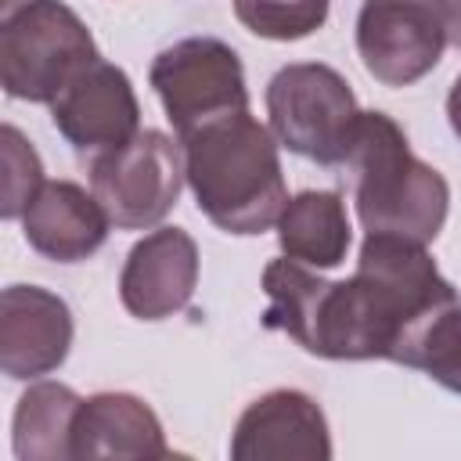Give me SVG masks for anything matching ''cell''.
Instances as JSON below:
<instances>
[{
  "label": "cell",
  "instance_id": "obj_1",
  "mask_svg": "<svg viewBox=\"0 0 461 461\" xmlns=\"http://www.w3.org/2000/svg\"><path fill=\"white\" fill-rule=\"evenodd\" d=\"M263 328L285 331L324 360H396L403 339L457 303L421 241L367 234L353 277L324 281L313 267L274 259L263 270Z\"/></svg>",
  "mask_w": 461,
  "mask_h": 461
},
{
  "label": "cell",
  "instance_id": "obj_2",
  "mask_svg": "<svg viewBox=\"0 0 461 461\" xmlns=\"http://www.w3.org/2000/svg\"><path fill=\"white\" fill-rule=\"evenodd\" d=\"M184 180L198 209L227 234L277 227L288 202L277 137L245 108L180 137Z\"/></svg>",
  "mask_w": 461,
  "mask_h": 461
},
{
  "label": "cell",
  "instance_id": "obj_3",
  "mask_svg": "<svg viewBox=\"0 0 461 461\" xmlns=\"http://www.w3.org/2000/svg\"><path fill=\"white\" fill-rule=\"evenodd\" d=\"M342 166L353 176V202L367 234L436 241L447 223L450 187L439 169L411 151L403 130L385 112H360Z\"/></svg>",
  "mask_w": 461,
  "mask_h": 461
},
{
  "label": "cell",
  "instance_id": "obj_4",
  "mask_svg": "<svg viewBox=\"0 0 461 461\" xmlns=\"http://www.w3.org/2000/svg\"><path fill=\"white\" fill-rule=\"evenodd\" d=\"M94 61L90 29L61 0H32L0 25V83L18 101L50 104Z\"/></svg>",
  "mask_w": 461,
  "mask_h": 461
},
{
  "label": "cell",
  "instance_id": "obj_5",
  "mask_svg": "<svg viewBox=\"0 0 461 461\" xmlns=\"http://www.w3.org/2000/svg\"><path fill=\"white\" fill-rule=\"evenodd\" d=\"M267 115L277 144L317 166H342L360 108L331 65L295 61L267 83Z\"/></svg>",
  "mask_w": 461,
  "mask_h": 461
},
{
  "label": "cell",
  "instance_id": "obj_6",
  "mask_svg": "<svg viewBox=\"0 0 461 461\" xmlns=\"http://www.w3.org/2000/svg\"><path fill=\"white\" fill-rule=\"evenodd\" d=\"M148 79L176 130V140L212 119L249 108L241 58L216 36H187L158 50Z\"/></svg>",
  "mask_w": 461,
  "mask_h": 461
},
{
  "label": "cell",
  "instance_id": "obj_7",
  "mask_svg": "<svg viewBox=\"0 0 461 461\" xmlns=\"http://www.w3.org/2000/svg\"><path fill=\"white\" fill-rule=\"evenodd\" d=\"M184 184L180 140L162 130H140L126 144L90 158V191L104 205L112 227L148 230L176 205Z\"/></svg>",
  "mask_w": 461,
  "mask_h": 461
},
{
  "label": "cell",
  "instance_id": "obj_8",
  "mask_svg": "<svg viewBox=\"0 0 461 461\" xmlns=\"http://www.w3.org/2000/svg\"><path fill=\"white\" fill-rule=\"evenodd\" d=\"M450 32L429 0H364L357 14V54L385 86H411L429 76Z\"/></svg>",
  "mask_w": 461,
  "mask_h": 461
},
{
  "label": "cell",
  "instance_id": "obj_9",
  "mask_svg": "<svg viewBox=\"0 0 461 461\" xmlns=\"http://www.w3.org/2000/svg\"><path fill=\"white\" fill-rule=\"evenodd\" d=\"M50 119L58 133L90 162L140 133V104L122 68L94 61L54 101Z\"/></svg>",
  "mask_w": 461,
  "mask_h": 461
},
{
  "label": "cell",
  "instance_id": "obj_10",
  "mask_svg": "<svg viewBox=\"0 0 461 461\" xmlns=\"http://www.w3.org/2000/svg\"><path fill=\"white\" fill-rule=\"evenodd\" d=\"M234 461H328L324 411L299 389H274L245 407L230 439Z\"/></svg>",
  "mask_w": 461,
  "mask_h": 461
},
{
  "label": "cell",
  "instance_id": "obj_11",
  "mask_svg": "<svg viewBox=\"0 0 461 461\" xmlns=\"http://www.w3.org/2000/svg\"><path fill=\"white\" fill-rule=\"evenodd\" d=\"M198 285V245L180 227L144 234L119 274V299L137 321H162L180 313Z\"/></svg>",
  "mask_w": 461,
  "mask_h": 461
},
{
  "label": "cell",
  "instance_id": "obj_12",
  "mask_svg": "<svg viewBox=\"0 0 461 461\" xmlns=\"http://www.w3.org/2000/svg\"><path fill=\"white\" fill-rule=\"evenodd\" d=\"M72 310L36 285H11L0 295V367L7 378H40L65 364Z\"/></svg>",
  "mask_w": 461,
  "mask_h": 461
},
{
  "label": "cell",
  "instance_id": "obj_13",
  "mask_svg": "<svg viewBox=\"0 0 461 461\" xmlns=\"http://www.w3.org/2000/svg\"><path fill=\"white\" fill-rule=\"evenodd\" d=\"M108 227L112 220L97 194H86L72 180H47L22 212L25 241L54 263H79L94 256L104 245Z\"/></svg>",
  "mask_w": 461,
  "mask_h": 461
},
{
  "label": "cell",
  "instance_id": "obj_14",
  "mask_svg": "<svg viewBox=\"0 0 461 461\" xmlns=\"http://www.w3.org/2000/svg\"><path fill=\"white\" fill-rule=\"evenodd\" d=\"M155 411L130 393H97L72 421V457H166Z\"/></svg>",
  "mask_w": 461,
  "mask_h": 461
},
{
  "label": "cell",
  "instance_id": "obj_15",
  "mask_svg": "<svg viewBox=\"0 0 461 461\" xmlns=\"http://www.w3.org/2000/svg\"><path fill=\"white\" fill-rule=\"evenodd\" d=\"M281 252L313 270H331L346 259L353 230L339 191H299L277 216Z\"/></svg>",
  "mask_w": 461,
  "mask_h": 461
},
{
  "label": "cell",
  "instance_id": "obj_16",
  "mask_svg": "<svg viewBox=\"0 0 461 461\" xmlns=\"http://www.w3.org/2000/svg\"><path fill=\"white\" fill-rule=\"evenodd\" d=\"M79 396L61 382H36L14 407V457L18 461H61L72 457V421Z\"/></svg>",
  "mask_w": 461,
  "mask_h": 461
},
{
  "label": "cell",
  "instance_id": "obj_17",
  "mask_svg": "<svg viewBox=\"0 0 461 461\" xmlns=\"http://www.w3.org/2000/svg\"><path fill=\"white\" fill-rule=\"evenodd\" d=\"M396 364L425 371L450 393H461V303L425 317L400 346Z\"/></svg>",
  "mask_w": 461,
  "mask_h": 461
},
{
  "label": "cell",
  "instance_id": "obj_18",
  "mask_svg": "<svg viewBox=\"0 0 461 461\" xmlns=\"http://www.w3.org/2000/svg\"><path fill=\"white\" fill-rule=\"evenodd\" d=\"M238 22L263 40H303L328 22V0H234Z\"/></svg>",
  "mask_w": 461,
  "mask_h": 461
},
{
  "label": "cell",
  "instance_id": "obj_19",
  "mask_svg": "<svg viewBox=\"0 0 461 461\" xmlns=\"http://www.w3.org/2000/svg\"><path fill=\"white\" fill-rule=\"evenodd\" d=\"M0 158H4V194H0V212L4 220H14L29 209L36 191L47 184L43 180V162L36 148L22 137L18 126L0 130Z\"/></svg>",
  "mask_w": 461,
  "mask_h": 461
},
{
  "label": "cell",
  "instance_id": "obj_20",
  "mask_svg": "<svg viewBox=\"0 0 461 461\" xmlns=\"http://www.w3.org/2000/svg\"><path fill=\"white\" fill-rule=\"evenodd\" d=\"M429 4H436V11L443 14L447 32H450V47H461V0H429Z\"/></svg>",
  "mask_w": 461,
  "mask_h": 461
},
{
  "label": "cell",
  "instance_id": "obj_21",
  "mask_svg": "<svg viewBox=\"0 0 461 461\" xmlns=\"http://www.w3.org/2000/svg\"><path fill=\"white\" fill-rule=\"evenodd\" d=\"M447 119H450V130L461 137V76L454 79V86L447 94Z\"/></svg>",
  "mask_w": 461,
  "mask_h": 461
},
{
  "label": "cell",
  "instance_id": "obj_22",
  "mask_svg": "<svg viewBox=\"0 0 461 461\" xmlns=\"http://www.w3.org/2000/svg\"><path fill=\"white\" fill-rule=\"evenodd\" d=\"M25 4H32V0H4V18H7V14H14V11H18V7H25Z\"/></svg>",
  "mask_w": 461,
  "mask_h": 461
}]
</instances>
